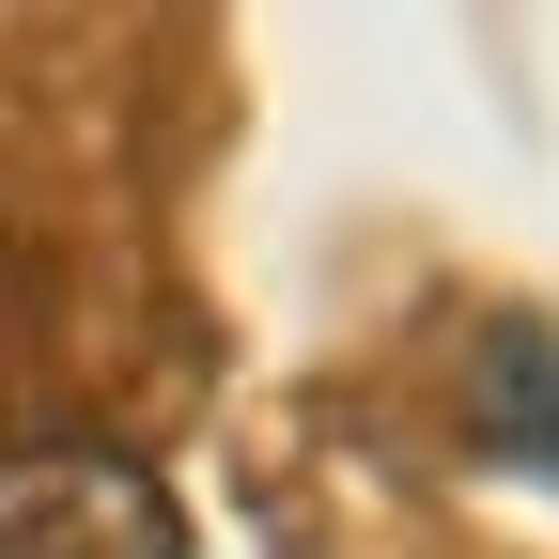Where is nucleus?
I'll return each mask as SVG.
<instances>
[{
  "label": "nucleus",
  "mask_w": 559,
  "mask_h": 559,
  "mask_svg": "<svg viewBox=\"0 0 559 559\" xmlns=\"http://www.w3.org/2000/svg\"><path fill=\"white\" fill-rule=\"evenodd\" d=\"M0 559H187V498L124 436H16L0 451Z\"/></svg>",
  "instance_id": "f257e3e1"
},
{
  "label": "nucleus",
  "mask_w": 559,
  "mask_h": 559,
  "mask_svg": "<svg viewBox=\"0 0 559 559\" xmlns=\"http://www.w3.org/2000/svg\"><path fill=\"white\" fill-rule=\"evenodd\" d=\"M451 436H466V466L559 481V311H481V326H466Z\"/></svg>",
  "instance_id": "f03ea898"
}]
</instances>
